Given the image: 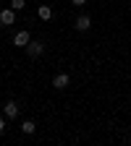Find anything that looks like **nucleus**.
Returning <instances> with one entry per match:
<instances>
[{
    "mask_svg": "<svg viewBox=\"0 0 131 146\" xmlns=\"http://www.w3.org/2000/svg\"><path fill=\"white\" fill-rule=\"evenodd\" d=\"M24 50H26V55H29V58L34 60V58H40V55L45 52V44H42V42H37V39H32V42H29Z\"/></svg>",
    "mask_w": 131,
    "mask_h": 146,
    "instance_id": "1",
    "label": "nucleus"
},
{
    "mask_svg": "<svg viewBox=\"0 0 131 146\" xmlns=\"http://www.w3.org/2000/svg\"><path fill=\"white\" fill-rule=\"evenodd\" d=\"M29 42H32V34H29L26 29H21V31L13 34V47H26Z\"/></svg>",
    "mask_w": 131,
    "mask_h": 146,
    "instance_id": "2",
    "label": "nucleus"
},
{
    "mask_svg": "<svg viewBox=\"0 0 131 146\" xmlns=\"http://www.w3.org/2000/svg\"><path fill=\"white\" fill-rule=\"evenodd\" d=\"M16 24V11L13 8H3L0 11V26H13Z\"/></svg>",
    "mask_w": 131,
    "mask_h": 146,
    "instance_id": "3",
    "label": "nucleus"
},
{
    "mask_svg": "<svg viewBox=\"0 0 131 146\" xmlns=\"http://www.w3.org/2000/svg\"><path fill=\"white\" fill-rule=\"evenodd\" d=\"M52 86H55V89H58V91H63V89H68V86H71V76H68V73H58V76H55V78H52Z\"/></svg>",
    "mask_w": 131,
    "mask_h": 146,
    "instance_id": "4",
    "label": "nucleus"
},
{
    "mask_svg": "<svg viewBox=\"0 0 131 146\" xmlns=\"http://www.w3.org/2000/svg\"><path fill=\"white\" fill-rule=\"evenodd\" d=\"M89 26H92V18L87 13H81L76 21H73V29H76V31H89Z\"/></svg>",
    "mask_w": 131,
    "mask_h": 146,
    "instance_id": "5",
    "label": "nucleus"
},
{
    "mask_svg": "<svg viewBox=\"0 0 131 146\" xmlns=\"http://www.w3.org/2000/svg\"><path fill=\"white\" fill-rule=\"evenodd\" d=\"M3 115H5V117H11V120L18 115V104H16L13 99H8V102H5V107H3Z\"/></svg>",
    "mask_w": 131,
    "mask_h": 146,
    "instance_id": "6",
    "label": "nucleus"
},
{
    "mask_svg": "<svg viewBox=\"0 0 131 146\" xmlns=\"http://www.w3.org/2000/svg\"><path fill=\"white\" fill-rule=\"evenodd\" d=\"M37 16H40L42 21H50V18H52V8H50V5H40V11H37Z\"/></svg>",
    "mask_w": 131,
    "mask_h": 146,
    "instance_id": "7",
    "label": "nucleus"
},
{
    "mask_svg": "<svg viewBox=\"0 0 131 146\" xmlns=\"http://www.w3.org/2000/svg\"><path fill=\"white\" fill-rule=\"evenodd\" d=\"M34 131H37V125H34L32 120H24V123H21V133H24V136H32Z\"/></svg>",
    "mask_w": 131,
    "mask_h": 146,
    "instance_id": "8",
    "label": "nucleus"
},
{
    "mask_svg": "<svg viewBox=\"0 0 131 146\" xmlns=\"http://www.w3.org/2000/svg\"><path fill=\"white\" fill-rule=\"evenodd\" d=\"M11 8L13 11H24L26 8V0H11Z\"/></svg>",
    "mask_w": 131,
    "mask_h": 146,
    "instance_id": "9",
    "label": "nucleus"
},
{
    "mask_svg": "<svg viewBox=\"0 0 131 146\" xmlns=\"http://www.w3.org/2000/svg\"><path fill=\"white\" fill-rule=\"evenodd\" d=\"M5 131V115H0V133Z\"/></svg>",
    "mask_w": 131,
    "mask_h": 146,
    "instance_id": "10",
    "label": "nucleus"
},
{
    "mask_svg": "<svg viewBox=\"0 0 131 146\" xmlns=\"http://www.w3.org/2000/svg\"><path fill=\"white\" fill-rule=\"evenodd\" d=\"M71 3H73V5H84L87 0H71Z\"/></svg>",
    "mask_w": 131,
    "mask_h": 146,
    "instance_id": "11",
    "label": "nucleus"
}]
</instances>
